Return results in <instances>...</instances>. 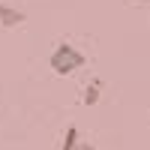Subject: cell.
<instances>
[{"label": "cell", "mask_w": 150, "mask_h": 150, "mask_svg": "<svg viewBox=\"0 0 150 150\" xmlns=\"http://www.w3.org/2000/svg\"><path fill=\"white\" fill-rule=\"evenodd\" d=\"M78 126H66V135H63V147H60V150H75V147H78Z\"/></svg>", "instance_id": "cell-4"}, {"label": "cell", "mask_w": 150, "mask_h": 150, "mask_svg": "<svg viewBox=\"0 0 150 150\" xmlns=\"http://www.w3.org/2000/svg\"><path fill=\"white\" fill-rule=\"evenodd\" d=\"M48 66H51L54 75H72L75 69L87 66V57L72 42H57L54 51H51V57H48Z\"/></svg>", "instance_id": "cell-1"}, {"label": "cell", "mask_w": 150, "mask_h": 150, "mask_svg": "<svg viewBox=\"0 0 150 150\" xmlns=\"http://www.w3.org/2000/svg\"><path fill=\"white\" fill-rule=\"evenodd\" d=\"M75 150H96L93 144H87V141H78V147H75Z\"/></svg>", "instance_id": "cell-5"}, {"label": "cell", "mask_w": 150, "mask_h": 150, "mask_svg": "<svg viewBox=\"0 0 150 150\" xmlns=\"http://www.w3.org/2000/svg\"><path fill=\"white\" fill-rule=\"evenodd\" d=\"M99 93H102V81H99V78H93L90 84L84 87V93H81V105H87V108H90V105H96V102H99Z\"/></svg>", "instance_id": "cell-3"}, {"label": "cell", "mask_w": 150, "mask_h": 150, "mask_svg": "<svg viewBox=\"0 0 150 150\" xmlns=\"http://www.w3.org/2000/svg\"><path fill=\"white\" fill-rule=\"evenodd\" d=\"M24 21H27V15H24L21 9L9 6V3H0V24H3V27H18Z\"/></svg>", "instance_id": "cell-2"}]
</instances>
